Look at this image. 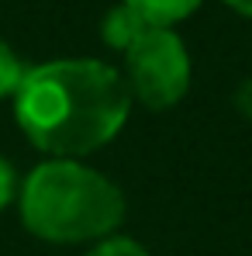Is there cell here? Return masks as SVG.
I'll return each instance as SVG.
<instances>
[{"label": "cell", "mask_w": 252, "mask_h": 256, "mask_svg": "<svg viewBox=\"0 0 252 256\" xmlns=\"http://www.w3.org/2000/svg\"><path fill=\"white\" fill-rule=\"evenodd\" d=\"M24 135L55 160H76L107 146L131 114L125 76L97 59H55L24 73L14 94Z\"/></svg>", "instance_id": "1"}, {"label": "cell", "mask_w": 252, "mask_h": 256, "mask_svg": "<svg viewBox=\"0 0 252 256\" xmlns=\"http://www.w3.org/2000/svg\"><path fill=\"white\" fill-rule=\"evenodd\" d=\"M21 218L45 242H90L125 218L118 184L76 160H48L21 184Z\"/></svg>", "instance_id": "2"}, {"label": "cell", "mask_w": 252, "mask_h": 256, "mask_svg": "<svg viewBox=\"0 0 252 256\" xmlns=\"http://www.w3.org/2000/svg\"><path fill=\"white\" fill-rule=\"evenodd\" d=\"M125 86L149 111H166L190 86V56L173 28L142 32L125 52Z\"/></svg>", "instance_id": "3"}, {"label": "cell", "mask_w": 252, "mask_h": 256, "mask_svg": "<svg viewBox=\"0 0 252 256\" xmlns=\"http://www.w3.org/2000/svg\"><path fill=\"white\" fill-rule=\"evenodd\" d=\"M121 4H128L149 28H173L176 21L190 18L201 7V0H121Z\"/></svg>", "instance_id": "4"}, {"label": "cell", "mask_w": 252, "mask_h": 256, "mask_svg": "<svg viewBox=\"0 0 252 256\" xmlns=\"http://www.w3.org/2000/svg\"><path fill=\"white\" fill-rule=\"evenodd\" d=\"M104 42L111 45V48H121V52H128L131 48V42L142 35V32H149V24L128 7V4H118V7H111L107 10V18H104Z\"/></svg>", "instance_id": "5"}, {"label": "cell", "mask_w": 252, "mask_h": 256, "mask_svg": "<svg viewBox=\"0 0 252 256\" xmlns=\"http://www.w3.org/2000/svg\"><path fill=\"white\" fill-rule=\"evenodd\" d=\"M24 73H28V70L21 66L17 52L0 38V100L17 94V86H21V80H24Z\"/></svg>", "instance_id": "6"}, {"label": "cell", "mask_w": 252, "mask_h": 256, "mask_svg": "<svg viewBox=\"0 0 252 256\" xmlns=\"http://www.w3.org/2000/svg\"><path fill=\"white\" fill-rule=\"evenodd\" d=\"M86 256H149V250L128 236H107L104 242H97Z\"/></svg>", "instance_id": "7"}, {"label": "cell", "mask_w": 252, "mask_h": 256, "mask_svg": "<svg viewBox=\"0 0 252 256\" xmlns=\"http://www.w3.org/2000/svg\"><path fill=\"white\" fill-rule=\"evenodd\" d=\"M14 194H17V176H14V166L0 156V212L14 201Z\"/></svg>", "instance_id": "8"}, {"label": "cell", "mask_w": 252, "mask_h": 256, "mask_svg": "<svg viewBox=\"0 0 252 256\" xmlns=\"http://www.w3.org/2000/svg\"><path fill=\"white\" fill-rule=\"evenodd\" d=\"M235 108H239L242 118H249V122H252V76L239 84V90H235Z\"/></svg>", "instance_id": "9"}, {"label": "cell", "mask_w": 252, "mask_h": 256, "mask_svg": "<svg viewBox=\"0 0 252 256\" xmlns=\"http://www.w3.org/2000/svg\"><path fill=\"white\" fill-rule=\"evenodd\" d=\"M232 10H239V14H246V18H252V0H225Z\"/></svg>", "instance_id": "10"}]
</instances>
